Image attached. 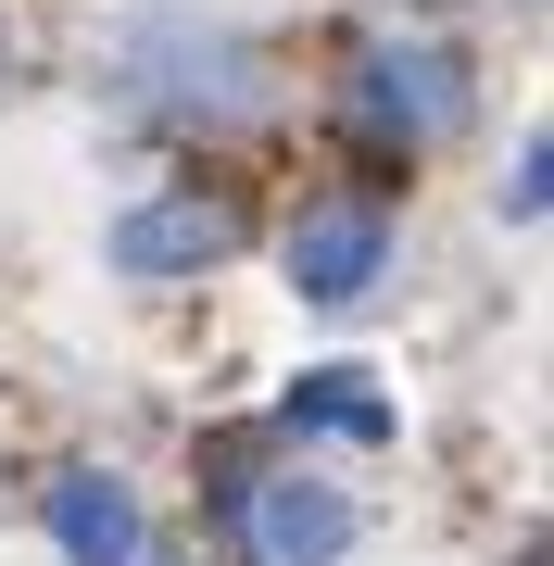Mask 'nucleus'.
Instances as JSON below:
<instances>
[{"label":"nucleus","instance_id":"obj_1","mask_svg":"<svg viewBox=\"0 0 554 566\" xmlns=\"http://www.w3.org/2000/svg\"><path fill=\"white\" fill-rule=\"evenodd\" d=\"M240 252V214L227 202H202V189H165V202H139L114 227V264L126 277H202V264H227Z\"/></svg>","mask_w":554,"mask_h":566},{"label":"nucleus","instance_id":"obj_2","mask_svg":"<svg viewBox=\"0 0 554 566\" xmlns=\"http://www.w3.org/2000/svg\"><path fill=\"white\" fill-rule=\"evenodd\" d=\"M353 114H366V139H441L453 114H467V88H453L441 51H366V76H353Z\"/></svg>","mask_w":554,"mask_h":566},{"label":"nucleus","instance_id":"obj_3","mask_svg":"<svg viewBox=\"0 0 554 566\" xmlns=\"http://www.w3.org/2000/svg\"><path fill=\"white\" fill-rule=\"evenodd\" d=\"M378 264H390V227L366 202H328V214L290 227V290H303V303H366Z\"/></svg>","mask_w":554,"mask_h":566},{"label":"nucleus","instance_id":"obj_4","mask_svg":"<svg viewBox=\"0 0 554 566\" xmlns=\"http://www.w3.org/2000/svg\"><path fill=\"white\" fill-rule=\"evenodd\" d=\"M252 554L265 566H341L353 554V504L328 479H265L252 491Z\"/></svg>","mask_w":554,"mask_h":566},{"label":"nucleus","instance_id":"obj_5","mask_svg":"<svg viewBox=\"0 0 554 566\" xmlns=\"http://www.w3.org/2000/svg\"><path fill=\"white\" fill-rule=\"evenodd\" d=\"M51 542L76 554V566H139V542H151V528H139V491L63 465V479H51Z\"/></svg>","mask_w":554,"mask_h":566},{"label":"nucleus","instance_id":"obj_6","mask_svg":"<svg viewBox=\"0 0 554 566\" xmlns=\"http://www.w3.org/2000/svg\"><path fill=\"white\" fill-rule=\"evenodd\" d=\"M290 428H328V441H390V403L353 365H315V378H290Z\"/></svg>","mask_w":554,"mask_h":566},{"label":"nucleus","instance_id":"obj_7","mask_svg":"<svg viewBox=\"0 0 554 566\" xmlns=\"http://www.w3.org/2000/svg\"><path fill=\"white\" fill-rule=\"evenodd\" d=\"M139 566H165V554H151V542H139Z\"/></svg>","mask_w":554,"mask_h":566}]
</instances>
